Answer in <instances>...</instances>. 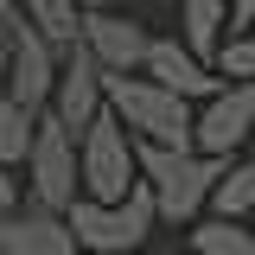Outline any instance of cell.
Segmentation results:
<instances>
[{"instance_id": "1", "label": "cell", "mask_w": 255, "mask_h": 255, "mask_svg": "<svg viewBox=\"0 0 255 255\" xmlns=\"http://www.w3.org/2000/svg\"><path fill=\"white\" fill-rule=\"evenodd\" d=\"M223 159L211 153H172V147H147L140 140V185L153 191L159 204V223H179V230H198V223L211 217V198L223 185Z\"/></svg>"}, {"instance_id": "2", "label": "cell", "mask_w": 255, "mask_h": 255, "mask_svg": "<svg viewBox=\"0 0 255 255\" xmlns=\"http://www.w3.org/2000/svg\"><path fill=\"white\" fill-rule=\"evenodd\" d=\"M109 115L147 147H172V153L198 147V109L185 96L159 90L153 77H109Z\"/></svg>"}, {"instance_id": "3", "label": "cell", "mask_w": 255, "mask_h": 255, "mask_svg": "<svg viewBox=\"0 0 255 255\" xmlns=\"http://www.w3.org/2000/svg\"><path fill=\"white\" fill-rule=\"evenodd\" d=\"M26 198L58 217H70V204L83 198V134H70L58 115L38 122V140L26 159Z\"/></svg>"}, {"instance_id": "4", "label": "cell", "mask_w": 255, "mask_h": 255, "mask_svg": "<svg viewBox=\"0 0 255 255\" xmlns=\"http://www.w3.org/2000/svg\"><path fill=\"white\" fill-rule=\"evenodd\" d=\"M153 223H159V204H153L147 185L128 204H90V198L70 204V230H77V249L83 255H140L147 236H153Z\"/></svg>"}, {"instance_id": "5", "label": "cell", "mask_w": 255, "mask_h": 255, "mask_svg": "<svg viewBox=\"0 0 255 255\" xmlns=\"http://www.w3.org/2000/svg\"><path fill=\"white\" fill-rule=\"evenodd\" d=\"M134 191H140V140L115 115H102L83 134V198L90 204H128Z\"/></svg>"}, {"instance_id": "6", "label": "cell", "mask_w": 255, "mask_h": 255, "mask_svg": "<svg viewBox=\"0 0 255 255\" xmlns=\"http://www.w3.org/2000/svg\"><path fill=\"white\" fill-rule=\"evenodd\" d=\"M58 77H64V51L45 45L32 26H19L13 32V64H6V83L0 90L13 96V102H26L32 115H45L51 96H58Z\"/></svg>"}, {"instance_id": "7", "label": "cell", "mask_w": 255, "mask_h": 255, "mask_svg": "<svg viewBox=\"0 0 255 255\" xmlns=\"http://www.w3.org/2000/svg\"><path fill=\"white\" fill-rule=\"evenodd\" d=\"M83 51L102 64V77H140L153 58V32L128 13H90L83 19Z\"/></svg>"}, {"instance_id": "8", "label": "cell", "mask_w": 255, "mask_h": 255, "mask_svg": "<svg viewBox=\"0 0 255 255\" xmlns=\"http://www.w3.org/2000/svg\"><path fill=\"white\" fill-rule=\"evenodd\" d=\"M45 115H58L70 134H90V128L109 115V77H102V64H96L83 45L64 51V77H58V96H51Z\"/></svg>"}, {"instance_id": "9", "label": "cell", "mask_w": 255, "mask_h": 255, "mask_svg": "<svg viewBox=\"0 0 255 255\" xmlns=\"http://www.w3.org/2000/svg\"><path fill=\"white\" fill-rule=\"evenodd\" d=\"M249 134H255V83H223L217 102L198 109V153L236 166V153H243Z\"/></svg>"}, {"instance_id": "10", "label": "cell", "mask_w": 255, "mask_h": 255, "mask_svg": "<svg viewBox=\"0 0 255 255\" xmlns=\"http://www.w3.org/2000/svg\"><path fill=\"white\" fill-rule=\"evenodd\" d=\"M0 255H83V249H77L70 217H58V211L26 198L19 211L0 217Z\"/></svg>"}, {"instance_id": "11", "label": "cell", "mask_w": 255, "mask_h": 255, "mask_svg": "<svg viewBox=\"0 0 255 255\" xmlns=\"http://www.w3.org/2000/svg\"><path fill=\"white\" fill-rule=\"evenodd\" d=\"M140 77H153L159 90H172V96H185L191 109H204V102H217V96H223V77H217L204 58H191L185 45H179V32H172V38H153V58H147Z\"/></svg>"}, {"instance_id": "12", "label": "cell", "mask_w": 255, "mask_h": 255, "mask_svg": "<svg viewBox=\"0 0 255 255\" xmlns=\"http://www.w3.org/2000/svg\"><path fill=\"white\" fill-rule=\"evenodd\" d=\"M230 38H236L230 0H179V45H185L191 58H204L211 70H217V58H223Z\"/></svg>"}, {"instance_id": "13", "label": "cell", "mask_w": 255, "mask_h": 255, "mask_svg": "<svg viewBox=\"0 0 255 255\" xmlns=\"http://www.w3.org/2000/svg\"><path fill=\"white\" fill-rule=\"evenodd\" d=\"M19 19L45 45H58V51H77L83 45V6L77 0H19Z\"/></svg>"}, {"instance_id": "14", "label": "cell", "mask_w": 255, "mask_h": 255, "mask_svg": "<svg viewBox=\"0 0 255 255\" xmlns=\"http://www.w3.org/2000/svg\"><path fill=\"white\" fill-rule=\"evenodd\" d=\"M38 122H45V115H32L26 102H13V96L0 90V166L26 172V159H32V140H38Z\"/></svg>"}, {"instance_id": "15", "label": "cell", "mask_w": 255, "mask_h": 255, "mask_svg": "<svg viewBox=\"0 0 255 255\" xmlns=\"http://www.w3.org/2000/svg\"><path fill=\"white\" fill-rule=\"evenodd\" d=\"M211 217H223V223H249L255 217V159H236L223 172L217 198H211Z\"/></svg>"}, {"instance_id": "16", "label": "cell", "mask_w": 255, "mask_h": 255, "mask_svg": "<svg viewBox=\"0 0 255 255\" xmlns=\"http://www.w3.org/2000/svg\"><path fill=\"white\" fill-rule=\"evenodd\" d=\"M191 255H255V230H249V223L204 217L198 230H191Z\"/></svg>"}, {"instance_id": "17", "label": "cell", "mask_w": 255, "mask_h": 255, "mask_svg": "<svg viewBox=\"0 0 255 255\" xmlns=\"http://www.w3.org/2000/svg\"><path fill=\"white\" fill-rule=\"evenodd\" d=\"M217 77L223 83H255V32H236L217 58Z\"/></svg>"}, {"instance_id": "18", "label": "cell", "mask_w": 255, "mask_h": 255, "mask_svg": "<svg viewBox=\"0 0 255 255\" xmlns=\"http://www.w3.org/2000/svg\"><path fill=\"white\" fill-rule=\"evenodd\" d=\"M19 204H26V179H19L13 166H0V217H6V211H19Z\"/></svg>"}, {"instance_id": "19", "label": "cell", "mask_w": 255, "mask_h": 255, "mask_svg": "<svg viewBox=\"0 0 255 255\" xmlns=\"http://www.w3.org/2000/svg\"><path fill=\"white\" fill-rule=\"evenodd\" d=\"M26 26V19H19V0H0V38H6V45H13V32Z\"/></svg>"}, {"instance_id": "20", "label": "cell", "mask_w": 255, "mask_h": 255, "mask_svg": "<svg viewBox=\"0 0 255 255\" xmlns=\"http://www.w3.org/2000/svg\"><path fill=\"white\" fill-rule=\"evenodd\" d=\"M230 26H236V32L255 26V0H230Z\"/></svg>"}, {"instance_id": "21", "label": "cell", "mask_w": 255, "mask_h": 255, "mask_svg": "<svg viewBox=\"0 0 255 255\" xmlns=\"http://www.w3.org/2000/svg\"><path fill=\"white\" fill-rule=\"evenodd\" d=\"M77 6H83V19L90 13H115V0H77Z\"/></svg>"}, {"instance_id": "22", "label": "cell", "mask_w": 255, "mask_h": 255, "mask_svg": "<svg viewBox=\"0 0 255 255\" xmlns=\"http://www.w3.org/2000/svg\"><path fill=\"white\" fill-rule=\"evenodd\" d=\"M6 64H13V45L0 38V83H6Z\"/></svg>"}]
</instances>
